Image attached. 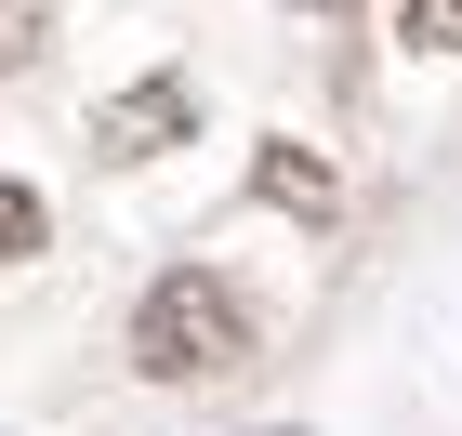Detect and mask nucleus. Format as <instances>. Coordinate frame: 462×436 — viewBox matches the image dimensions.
<instances>
[{"label": "nucleus", "mask_w": 462, "mask_h": 436, "mask_svg": "<svg viewBox=\"0 0 462 436\" xmlns=\"http://www.w3.org/2000/svg\"><path fill=\"white\" fill-rule=\"evenodd\" d=\"M199 107H212V93H199V67H133L119 93H93L79 145L133 172V159H172V145H199Z\"/></svg>", "instance_id": "obj_2"}, {"label": "nucleus", "mask_w": 462, "mask_h": 436, "mask_svg": "<svg viewBox=\"0 0 462 436\" xmlns=\"http://www.w3.org/2000/svg\"><path fill=\"white\" fill-rule=\"evenodd\" d=\"M40 252H53V212L27 172H0V264H40Z\"/></svg>", "instance_id": "obj_4"}, {"label": "nucleus", "mask_w": 462, "mask_h": 436, "mask_svg": "<svg viewBox=\"0 0 462 436\" xmlns=\"http://www.w3.org/2000/svg\"><path fill=\"white\" fill-rule=\"evenodd\" d=\"M40 53H53V14L40 0H0V79H27Z\"/></svg>", "instance_id": "obj_5"}, {"label": "nucleus", "mask_w": 462, "mask_h": 436, "mask_svg": "<svg viewBox=\"0 0 462 436\" xmlns=\"http://www.w3.org/2000/svg\"><path fill=\"white\" fill-rule=\"evenodd\" d=\"M396 40L410 53H462V0H396Z\"/></svg>", "instance_id": "obj_6"}, {"label": "nucleus", "mask_w": 462, "mask_h": 436, "mask_svg": "<svg viewBox=\"0 0 462 436\" xmlns=\"http://www.w3.org/2000/svg\"><path fill=\"white\" fill-rule=\"evenodd\" d=\"M264 357V318L225 264H159L133 291V370L145 384H225V370Z\"/></svg>", "instance_id": "obj_1"}, {"label": "nucleus", "mask_w": 462, "mask_h": 436, "mask_svg": "<svg viewBox=\"0 0 462 436\" xmlns=\"http://www.w3.org/2000/svg\"><path fill=\"white\" fill-rule=\"evenodd\" d=\"M251 199L291 212V225H330V212H344V159L304 145V133H264V145H251Z\"/></svg>", "instance_id": "obj_3"}, {"label": "nucleus", "mask_w": 462, "mask_h": 436, "mask_svg": "<svg viewBox=\"0 0 462 436\" xmlns=\"http://www.w3.org/2000/svg\"><path fill=\"white\" fill-rule=\"evenodd\" d=\"M304 14H344V0H304Z\"/></svg>", "instance_id": "obj_7"}]
</instances>
